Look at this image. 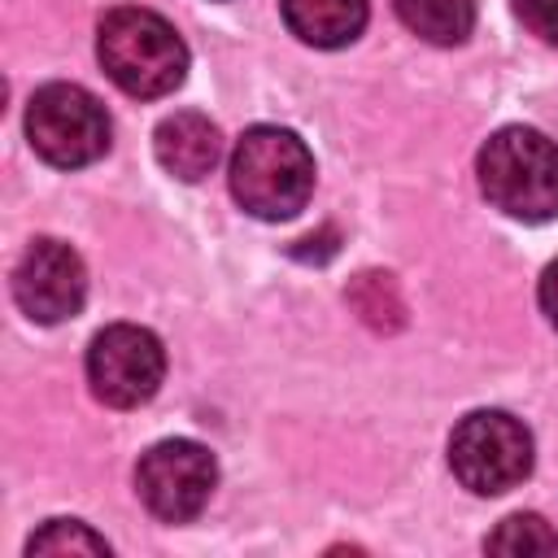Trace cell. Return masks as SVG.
I'll return each instance as SVG.
<instances>
[{
	"label": "cell",
	"mask_w": 558,
	"mask_h": 558,
	"mask_svg": "<svg viewBox=\"0 0 558 558\" xmlns=\"http://www.w3.org/2000/svg\"><path fill=\"white\" fill-rule=\"evenodd\" d=\"M314 192V157L288 126H248L231 153V196L262 222H283Z\"/></svg>",
	"instance_id": "6da1fadb"
},
{
	"label": "cell",
	"mask_w": 558,
	"mask_h": 558,
	"mask_svg": "<svg viewBox=\"0 0 558 558\" xmlns=\"http://www.w3.org/2000/svg\"><path fill=\"white\" fill-rule=\"evenodd\" d=\"M96 57L105 74L126 96H140V100H157L174 92L187 74V44L179 39V31L161 13L135 9V4H122L100 17Z\"/></svg>",
	"instance_id": "7a4b0ae2"
},
{
	"label": "cell",
	"mask_w": 558,
	"mask_h": 558,
	"mask_svg": "<svg viewBox=\"0 0 558 558\" xmlns=\"http://www.w3.org/2000/svg\"><path fill=\"white\" fill-rule=\"evenodd\" d=\"M480 192L493 209L519 222H549L558 214V144L532 126H501L475 157Z\"/></svg>",
	"instance_id": "3957f363"
},
{
	"label": "cell",
	"mask_w": 558,
	"mask_h": 558,
	"mask_svg": "<svg viewBox=\"0 0 558 558\" xmlns=\"http://www.w3.org/2000/svg\"><path fill=\"white\" fill-rule=\"evenodd\" d=\"M26 140L48 166L78 170L109 148V113L87 87L48 83L26 105Z\"/></svg>",
	"instance_id": "277c9868"
},
{
	"label": "cell",
	"mask_w": 558,
	"mask_h": 558,
	"mask_svg": "<svg viewBox=\"0 0 558 558\" xmlns=\"http://www.w3.org/2000/svg\"><path fill=\"white\" fill-rule=\"evenodd\" d=\"M449 466L480 497L510 493L532 471V432L506 410H475L449 436Z\"/></svg>",
	"instance_id": "5b68a950"
},
{
	"label": "cell",
	"mask_w": 558,
	"mask_h": 558,
	"mask_svg": "<svg viewBox=\"0 0 558 558\" xmlns=\"http://www.w3.org/2000/svg\"><path fill=\"white\" fill-rule=\"evenodd\" d=\"M166 379V349L148 327L113 323L87 349V384L113 410H135L157 397Z\"/></svg>",
	"instance_id": "8992f818"
},
{
	"label": "cell",
	"mask_w": 558,
	"mask_h": 558,
	"mask_svg": "<svg viewBox=\"0 0 558 558\" xmlns=\"http://www.w3.org/2000/svg\"><path fill=\"white\" fill-rule=\"evenodd\" d=\"M218 484V462L205 445L196 440H157L140 466H135V488L140 501L161 519V523H187L209 506V493Z\"/></svg>",
	"instance_id": "52a82bcc"
},
{
	"label": "cell",
	"mask_w": 558,
	"mask_h": 558,
	"mask_svg": "<svg viewBox=\"0 0 558 558\" xmlns=\"http://www.w3.org/2000/svg\"><path fill=\"white\" fill-rule=\"evenodd\" d=\"M83 296H87V270H83V257L52 240V235H39L26 244V253L17 257L13 266V301L26 318L35 323H65L83 310Z\"/></svg>",
	"instance_id": "ba28073f"
},
{
	"label": "cell",
	"mask_w": 558,
	"mask_h": 558,
	"mask_svg": "<svg viewBox=\"0 0 558 558\" xmlns=\"http://www.w3.org/2000/svg\"><path fill=\"white\" fill-rule=\"evenodd\" d=\"M153 153L161 161L166 174L183 179V183H196L205 179L218 157H222V131L196 113V109H183V113H170L161 118V126L153 131Z\"/></svg>",
	"instance_id": "9c48e42d"
},
{
	"label": "cell",
	"mask_w": 558,
	"mask_h": 558,
	"mask_svg": "<svg viewBox=\"0 0 558 558\" xmlns=\"http://www.w3.org/2000/svg\"><path fill=\"white\" fill-rule=\"evenodd\" d=\"M288 31L310 48H344L366 31V0H279Z\"/></svg>",
	"instance_id": "30bf717a"
},
{
	"label": "cell",
	"mask_w": 558,
	"mask_h": 558,
	"mask_svg": "<svg viewBox=\"0 0 558 558\" xmlns=\"http://www.w3.org/2000/svg\"><path fill=\"white\" fill-rule=\"evenodd\" d=\"M392 9L427 44H462L475 26V0H392Z\"/></svg>",
	"instance_id": "8fae6325"
},
{
	"label": "cell",
	"mask_w": 558,
	"mask_h": 558,
	"mask_svg": "<svg viewBox=\"0 0 558 558\" xmlns=\"http://www.w3.org/2000/svg\"><path fill=\"white\" fill-rule=\"evenodd\" d=\"M484 549H493V554H558V532H549V523L541 514H510L484 541Z\"/></svg>",
	"instance_id": "7c38bea8"
},
{
	"label": "cell",
	"mask_w": 558,
	"mask_h": 558,
	"mask_svg": "<svg viewBox=\"0 0 558 558\" xmlns=\"http://www.w3.org/2000/svg\"><path fill=\"white\" fill-rule=\"evenodd\" d=\"M109 554V541L96 536L87 523L78 519H52L44 523L31 541H26V554Z\"/></svg>",
	"instance_id": "4fadbf2b"
},
{
	"label": "cell",
	"mask_w": 558,
	"mask_h": 558,
	"mask_svg": "<svg viewBox=\"0 0 558 558\" xmlns=\"http://www.w3.org/2000/svg\"><path fill=\"white\" fill-rule=\"evenodd\" d=\"M349 301L357 305V314L375 327H397L401 323V301H397V288L388 275H357Z\"/></svg>",
	"instance_id": "5bb4252c"
},
{
	"label": "cell",
	"mask_w": 558,
	"mask_h": 558,
	"mask_svg": "<svg viewBox=\"0 0 558 558\" xmlns=\"http://www.w3.org/2000/svg\"><path fill=\"white\" fill-rule=\"evenodd\" d=\"M514 13L532 35L558 48V0H514Z\"/></svg>",
	"instance_id": "9a60e30c"
},
{
	"label": "cell",
	"mask_w": 558,
	"mask_h": 558,
	"mask_svg": "<svg viewBox=\"0 0 558 558\" xmlns=\"http://www.w3.org/2000/svg\"><path fill=\"white\" fill-rule=\"evenodd\" d=\"M541 310H545V318L558 327V262H549L545 275H541Z\"/></svg>",
	"instance_id": "2e32d148"
}]
</instances>
